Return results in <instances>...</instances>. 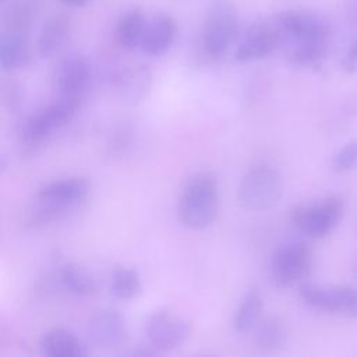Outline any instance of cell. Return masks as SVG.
<instances>
[{
    "mask_svg": "<svg viewBox=\"0 0 357 357\" xmlns=\"http://www.w3.org/2000/svg\"><path fill=\"white\" fill-rule=\"evenodd\" d=\"M284 190L283 177L278 169L261 163L252 166L243 176L238 185V204L254 212L273 208L282 198Z\"/></svg>",
    "mask_w": 357,
    "mask_h": 357,
    "instance_id": "cell-3",
    "label": "cell"
},
{
    "mask_svg": "<svg viewBox=\"0 0 357 357\" xmlns=\"http://www.w3.org/2000/svg\"><path fill=\"white\" fill-rule=\"evenodd\" d=\"M238 32L237 11L229 1L219 0L208 8L201 28L199 45L208 60H219L233 45Z\"/></svg>",
    "mask_w": 357,
    "mask_h": 357,
    "instance_id": "cell-2",
    "label": "cell"
},
{
    "mask_svg": "<svg viewBox=\"0 0 357 357\" xmlns=\"http://www.w3.org/2000/svg\"><path fill=\"white\" fill-rule=\"evenodd\" d=\"M356 271H357V265H356Z\"/></svg>",
    "mask_w": 357,
    "mask_h": 357,
    "instance_id": "cell-30",
    "label": "cell"
},
{
    "mask_svg": "<svg viewBox=\"0 0 357 357\" xmlns=\"http://www.w3.org/2000/svg\"><path fill=\"white\" fill-rule=\"evenodd\" d=\"M39 13V0H15L3 11V31L29 33Z\"/></svg>",
    "mask_w": 357,
    "mask_h": 357,
    "instance_id": "cell-19",
    "label": "cell"
},
{
    "mask_svg": "<svg viewBox=\"0 0 357 357\" xmlns=\"http://www.w3.org/2000/svg\"><path fill=\"white\" fill-rule=\"evenodd\" d=\"M283 40L297 43H328L331 28L329 24L311 13L284 10L272 17Z\"/></svg>",
    "mask_w": 357,
    "mask_h": 357,
    "instance_id": "cell-7",
    "label": "cell"
},
{
    "mask_svg": "<svg viewBox=\"0 0 357 357\" xmlns=\"http://www.w3.org/2000/svg\"><path fill=\"white\" fill-rule=\"evenodd\" d=\"M283 38L272 20L252 22L234 50V59L240 63H251L272 54Z\"/></svg>",
    "mask_w": 357,
    "mask_h": 357,
    "instance_id": "cell-10",
    "label": "cell"
},
{
    "mask_svg": "<svg viewBox=\"0 0 357 357\" xmlns=\"http://www.w3.org/2000/svg\"><path fill=\"white\" fill-rule=\"evenodd\" d=\"M149 73L145 68H126L116 74L114 82L121 95L130 100L141 99L149 86Z\"/></svg>",
    "mask_w": 357,
    "mask_h": 357,
    "instance_id": "cell-23",
    "label": "cell"
},
{
    "mask_svg": "<svg viewBox=\"0 0 357 357\" xmlns=\"http://www.w3.org/2000/svg\"><path fill=\"white\" fill-rule=\"evenodd\" d=\"M40 350L50 357H82L88 354L86 346L70 329L53 328L43 333Z\"/></svg>",
    "mask_w": 357,
    "mask_h": 357,
    "instance_id": "cell-17",
    "label": "cell"
},
{
    "mask_svg": "<svg viewBox=\"0 0 357 357\" xmlns=\"http://www.w3.org/2000/svg\"><path fill=\"white\" fill-rule=\"evenodd\" d=\"M3 1H6V0H3Z\"/></svg>",
    "mask_w": 357,
    "mask_h": 357,
    "instance_id": "cell-31",
    "label": "cell"
},
{
    "mask_svg": "<svg viewBox=\"0 0 357 357\" xmlns=\"http://www.w3.org/2000/svg\"><path fill=\"white\" fill-rule=\"evenodd\" d=\"M145 335L152 349L156 351H169L187 340L190 336V324L172 311L159 310L148 317Z\"/></svg>",
    "mask_w": 357,
    "mask_h": 357,
    "instance_id": "cell-9",
    "label": "cell"
},
{
    "mask_svg": "<svg viewBox=\"0 0 357 357\" xmlns=\"http://www.w3.org/2000/svg\"><path fill=\"white\" fill-rule=\"evenodd\" d=\"M219 212V183L209 170L194 173L183 185L177 215L180 222L192 230L212 225Z\"/></svg>",
    "mask_w": 357,
    "mask_h": 357,
    "instance_id": "cell-1",
    "label": "cell"
},
{
    "mask_svg": "<svg viewBox=\"0 0 357 357\" xmlns=\"http://www.w3.org/2000/svg\"><path fill=\"white\" fill-rule=\"evenodd\" d=\"M146 18L144 17L142 11L139 8H131L126 11L114 26V40L116 43L126 50H132L135 47H139L145 26H146Z\"/></svg>",
    "mask_w": 357,
    "mask_h": 357,
    "instance_id": "cell-18",
    "label": "cell"
},
{
    "mask_svg": "<svg viewBox=\"0 0 357 357\" xmlns=\"http://www.w3.org/2000/svg\"><path fill=\"white\" fill-rule=\"evenodd\" d=\"M298 293L307 305L318 311L343 318H357V287L305 282L300 284Z\"/></svg>",
    "mask_w": 357,
    "mask_h": 357,
    "instance_id": "cell-6",
    "label": "cell"
},
{
    "mask_svg": "<svg viewBox=\"0 0 357 357\" xmlns=\"http://www.w3.org/2000/svg\"><path fill=\"white\" fill-rule=\"evenodd\" d=\"M71 29V22L67 14L57 13L50 15L42 25L38 39L36 50L40 57H52L64 46Z\"/></svg>",
    "mask_w": 357,
    "mask_h": 357,
    "instance_id": "cell-15",
    "label": "cell"
},
{
    "mask_svg": "<svg viewBox=\"0 0 357 357\" xmlns=\"http://www.w3.org/2000/svg\"><path fill=\"white\" fill-rule=\"evenodd\" d=\"M343 209L342 198L332 195L315 204L298 205L291 212V223L305 236L322 238L337 227L343 216Z\"/></svg>",
    "mask_w": 357,
    "mask_h": 357,
    "instance_id": "cell-5",
    "label": "cell"
},
{
    "mask_svg": "<svg viewBox=\"0 0 357 357\" xmlns=\"http://www.w3.org/2000/svg\"><path fill=\"white\" fill-rule=\"evenodd\" d=\"M312 264L311 248L301 241L279 247L271 258V275L278 286H290L301 280Z\"/></svg>",
    "mask_w": 357,
    "mask_h": 357,
    "instance_id": "cell-8",
    "label": "cell"
},
{
    "mask_svg": "<svg viewBox=\"0 0 357 357\" xmlns=\"http://www.w3.org/2000/svg\"><path fill=\"white\" fill-rule=\"evenodd\" d=\"M78 100L57 96L56 100L40 107L21 126V139L26 146H36L45 142L54 131L66 126L79 107Z\"/></svg>",
    "mask_w": 357,
    "mask_h": 357,
    "instance_id": "cell-4",
    "label": "cell"
},
{
    "mask_svg": "<svg viewBox=\"0 0 357 357\" xmlns=\"http://www.w3.org/2000/svg\"><path fill=\"white\" fill-rule=\"evenodd\" d=\"M342 67L347 73H354L357 70V40L350 46L347 53L342 60Z\"/></svg>",
    "mask_w": 357,
    "mask_h": 357,
    "instance_id": "cell-28",
    "label": "cell"
},
{
    "mask_svg": "<svg viewBox=\"0 0 357 357\" xmlns=\"http://www.w3.org/2000/svg\"><path fill=\"white\" fill-rule=\"evenodd\" d=\"M61 3L67 4V6H74V7H78V6H84L88 0H60Z\"/></svg>",
    "mask_w": 357,
    "mask_h": 357,
    "instance_id": "cell-29",
    "label": "cell"
},
{
    "mask_svg": "<svg viewBox=\"0 0 357 357\" xmlns=\"http://www.w3.org/2000/svg\"><path fill=\"white\" fill-rule=\"evenodd\" d=\"M31 61L29 33L3 31L0 38V66L7 73L24 68Z\"/></svg>",
    "mask_w": 357,
    "mask_h": 357,
    "instance_id": "cell-16",
    "label": "cell"
},
{
    "mask_svg": "<svg viewBox=\"0 0 357 357\" xmlns=\"http://www.w3.org/2000/svg\"><path fill=\"white\" fill-rule=\"evenodd\" d=\"M357 166V139L347 142L342 146L332 159V167L339 172L344 173Z\"/></svg>",
    "mask_w": 357,
    "mask_h": 357,
    "instance_id": "cell-26",
    "label": "cell"
},
{
    "mask_svg": "<svg viewBox=\"0 0 357 357\" xmlns=\"http://www.w3.org/2000/svg\"><path fill=\"white\" fill-rule=\"evenodd\" d=\"M328 43H297L289 53V59L296 66H312L324 59Z\"/></svg>",
    "mask_w": 357,
    "mask_h": 357,
    "instance_id": "cell-25",
    "label": "cell"
},
{
    "mask_svg": "<svg viewBox=\"0 0 357 357\" xmlns=\"http://www.w3.org/2000/svg\"><path fill=\"white\" fill-rule=\"evenodd\" d=\"M60 279L63 286L79 297L91 296L96 291V280L92 273L79 264L71 262L63 266Z\"/></svg>",
    "mask_w": 357,
    "mask_h": 357,
    "instance_id": "cell-22",
    "label": "cell"
},
{
    "mask_svg": "<svg viewBox=\"0 0 357 357\" xmlns=\"http://www.w3.org/2000/svg\"><path fill=\"white\" fill-rule=\"evenodd\" d=\"M91 192V181L85 177H66L45 183L38 190V199L67 208L84 201Z\"/></svg>",
    "mask_w": 357,
    "mask_h": 357,
    "instance_id": "cell-14",
    "label": "cell"
},
{
    "mask_svg": "<svg viewBox=\"0 0 357 357\" xmlns=\"http://www.w3.org/2000/svg\"><path fill=\"white\" fill-rule=\"evenodd\" d=\"M110 291L119 300H132L141 291L138 272L130 266H114L110 278Z\"/></svg>",
    "mask_w": 357,
    "mask_h": 357,
    "instance_id": "cell-24",
    "label": "cell"
},
{
    "mask_svg": "<svg viewBox=\"0 0 357 357\" xmlns=\"http://www.w3.org/2000/svg\"><path fill=\"white\" fill-rule=\"evenodd\" d=\"M92 77L89 61L77 53L63 57L56 71L57 96L81 102Z\"/></svg>",
    "mask_w": 357,
    "mask_h": 357,
    "instance_id": "cell-11",
    "label": "cell"
},
{
    "mask_svg": "<svg viewBox=\"0 0 357 357\" xmlns=\"http://www.w3.org/2000/svg\"><path fill=\"white\" fill-rule=\"evenodd\" d=\"M264 308V298L257 287L248 289L234 314L233 325L238 333H247L259 322Z\"/></svg>",
    "mask_w": 357,
    "mask_h": 357,
    "instance_id": "cell-20",
    "label": "cell"
},
{
    "mask_svg": "<svg viewBox=\"0 0 357 357\" xmlns=\"http://www.w3.org/2000/svg\"><path fill=\"white\" fill-rule=\"evenodd\" d=\"M176 35L177 24L174 18L166 13H158L146 21L139 49L146 56H162L172 47Z\"/></svg>",
    "mask_w": 357,
    "mask_h": 357,
    "instance_id": "cell-13",
    "label": "cell"
},
{
    "mask_svg": "<svg viewBox=\"0 0 357 357\" xmlns=\"http://www.w3.org/2000/svg\"><path fill=\"white\" fill-rule=\"evenodd\" d=\"M20 88L15 84H8L4 88V103L10 110L17 109L20 105Z\"/></svg>",
    "mask_w": 357,
    "mask_h": 357,
    "instance_id": "cell-27",
    "label": "cell"
},
{
    "mask_svg": "<svg viewBox=\"0 0 357 357\" xmlns=\"http://www.w3.org/2000/svg\"><path fill=\"white\" fill-rule=\"evenodd\" d=\"M254 343L262 351H276L286 344L287 332L284 325L275 317L259 319L254 326Z\"/></svg>",
    "mask_w": 357,
    "mask_h": 357,
    "instance_id": "cell-21",
    "label": "cell"
},
{
    "mask_svg": "<svg viewBox=\"0 0 357 357\" xmlns=\"http://www.w3.org/2000/svg\"><path fill=\"white\" fill-rule=\"evenodd\" d=\"M91 340L103 349H112L126 343L128 337L124 317L114 308H102L88 321Z\"/></svg>",
    "mask_w": 357,
    "mask_h": 357,
    "instance_id": "cell-12",
    "label": "cell"
}]
</instances>
